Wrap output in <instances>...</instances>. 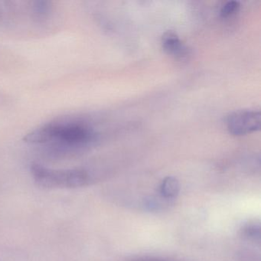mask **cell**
<instances>
[{"instance_id":"9","label":"cell","mask_w":261,"mask_h":261,"mask_svg":"<svg viewBox=\"0 0 261 261\" xmlns=\"http://www.w3.org/2000/svg\"><path fill=\"white\" fill-rule=\"evenodd\" d=\"M129 261H166L162 260V259H153V258H138V259H132Z\"/></svg>"},{"instance_id":"7","label":"cell","mask_w":261,"mask_h":261,"mask_svg":"<svg viewBox=\"0 0 261 261\" xmlns=\"http://www.w3.org/2000/svg\"><path fill=\"white\" fill-rule=\"evenodd\" d=\"M240 8V3L238 1H228L224 4L220 10V16L223 18L228 17L234 14Z\"/></svg>"},{"instance_id":"3","label":"cell","mask_w":261,"mask_h":261,"mask_svg":"<svg viewBox=\"0 0 261 261\" xmlns=\"http://www.w3.org/2000/svg\"><path fill=\"white\" fill-rule=\"evenodd\" d=\"M260 112L241 110L231 113L227 118V128L234 136L247 135L260 128Z\"/></svg>"},{"instance_id":"1","label":"cell","mask_w":261,"mask_h":261,"mask_svg":"<svg viewBox=\"0 0 261 261\" xmlns=\"http://www.w3.org/2000/svg\"><path fill=\"white\" fill-rule=\"evenodd\" d=\"M24 141L46 146L54 153L72 154L94 146L97 141V134L83 123H50L27 134Z\"/></svg>"},{"instance_id":"8","label":"cell","mask_w":261,"mask_h":261,"mask_svg":"<svg viewBox=\"0 0 261 261\" xmlns=\"http://www.w3.org/2000/svg\"><path fill=\"white\" fill-rule=\"evenodd\" d=\"M33 7H34L35 11L41 15L46 14L49 12L50 8H51L49 3L44 2V1L35 3Z\"/></svg>"},{"instance_id":"2","label":"cell","mask_w":261,"mask_h":261,"mask_svg":"<svg viewBox=\"0 0 261 261\" xmlns=\"http://www.w3.org/2000/svg\"><path fill=\"white\" fill-rule=\"evenodd\" d=\"M30 170L36 184L46 189H77L91 181L89 172L83 169H54L33 164Z\"/></svg>"},{"instance_id":"5","label":"cell","mask_w":261,"mask_h":261,"mask_svg":"<svg viewBox=\"0 0 261 261\" xmlns=\"http://www.w3.org/2000/svg\"><path fill=\"white\" fill-rule=\"evenodd\" d=\"M179 190V182L175 177H166L160 186V195L165 200L173 199L178 195Z\"/></svg>"},{"instance_id":"4","label":"cell","mask_w":261,"mask_h":261,"mask_svg":"<svg viewBox=\"0 0 261 261\" xmlns=\"http://www.w3.org/2000/svg\"><path fill=\"white\" fill-rule=\"evenodd\" d=\"M162 45L163 49L169 56L176 59H184L189 54L187 46L183 43L175 33L168 32L162 38Z\"/></svg>"},{"instance_id":"6","label":"cell","mask_w":261,"mask_h":261,"mask_svg":"<svg viewBox=\"0 0 261 261\" xmlns=\"http://www.w3.org/2000/svg\"><path fill=\"white\" fill-rule=\"evenodd\" d=\"M241 234L251 241H259L260 238V225L256 221H249L243 226Z\"/></svg>"}]
</instances>
